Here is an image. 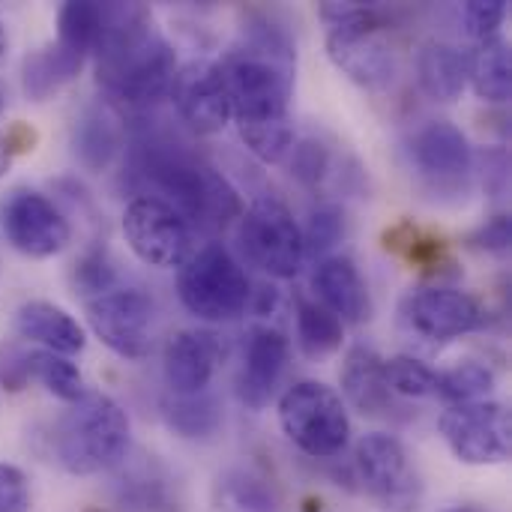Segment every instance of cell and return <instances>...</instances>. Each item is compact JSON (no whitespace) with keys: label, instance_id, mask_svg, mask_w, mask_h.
Here are the masks:
<instances>
[{"label":"cell","instance_id":"cell-1","mask_svg":"<svg viewBox=\"0 0 512 512\" xmlns=\"http://www.w3.org/2000/svg\"><path fill=\"white\" fill-rule=\"evenodd\" d=\"M231 117L252 156L267 165L288 159L294 147L291 90H294V45L282 27L267 21L246 27V42L222 63Z\"/></svg>","mask_w":512,"mask_h":512},{"label":"cell","instance_id":"cell-2","mask_svg":"<svg viewBox=\"0 0 512 512\" xmlns=\"http://www.w3.org/2000/svg\"><path fill=\"white\" fill-rule=\"evenodd\" d=\"M93 54L99 87L132 108L159 102L177 72L174 48L138 3H105V27Z\"/></svg>","mask_w":512,"mask_h":512},{"label":"cell","instance_id":"cell-3","mask_svg":"<svg viewBox=\"0 0 512 512\" xmlns=\"http://www.w3.org/2000/svg\"><path fill=\"white\" fill-rule=\"evenodd\" d=\"M51 450L57 465L72 477L102 474L126 459L129 417L111 396L87 390L57 417Z\"/></svg>","mask_w":512,"mask_h":512},{"label":"cell","instance_id":"cell-4","mask_svg":"<svg viewBox=\"0 0 512 512\" xmlns=\"http://www.w3.org/2000/svg\"><path fill=\"white\" fill-rule=\"evenodd\" d=\"M144 174L171 195V207L201 228H228L243 216L237 189L207 162L177 150H153L144 159Z\"/></svg>","mask_w":512,"mask_h":512},{"label":"cell","instance_id":"cell-5","mask_svg":"<svg viewBox=\"0 0 512 512\" xmlns=\"http://www.w3.org/2000/svg\"><path fill=\"white\" fill-rule=\"evenodd\" d=\"M327 54L333 66L366 90H384L396 78V51L384 33L378 9L357 3H327Z\"/></svg>","mask_w":512,"mask_h":512},{"label":"cell","instance_id":"cell-6","mask_svg":"<svg viewBox=\"0 0 512 512\" xmlns=\"http://www.w3.org/2000/svg\"><path fill=\"white\" fill-rule=\"evenodd\" d=\"M177 294L198 321L225 324L243 315L252 300V285L240 261L222 243H207L180 267Z\"/></svg>","mask_w":512,"mask_h":512},{"label":"cell","instance_id":"cell-7","mask_svg":"<svg viewBox=\"0 0 512 512\" xmlns=\"http://www.w3.org/2000/svg\"><path fill=\"white\" fill-rule=\"evenodd\" d=\"M285 438L312 459H336L351 441V420L342 396L321 381H297L279 399Z\"/></svg>","mask_w":512,"mask_h":512},{"label":"cell","instance_id":"cell-8","mask_svg":"<svg viewBox=\"0 0 512 512\" xmlns=\"http://www.w3.org/2000/svg\"><path fill=\"white\" fill-rule=\"evenodd\" d=\"M237 240L246 261L273 279H294L303 267V231L288 204L276 195L258 198L240 216Z\"/></svg>","mask_w":512,"mask_h":512},{"label":"cell","instance_id":"cell-9","mask_svg":"<svg viewBox=\"0 0 512 512\" xmlns=\"http://www.w3.org/2000/svg\"><path fill=\"white\" fill-rule=\"evenodd\" d=\"M354 468L363 489L387 512H417L423 507V477L399 438L387 432L360 438Z\"/></svg>","mask_w":512,"mask_h":512},{"label":"cell","instance_id":"cell-10","mask_svg":"<svg viewBox=\"0 0 512 512\" xmlns=\"http://www.w3.org/2000/svg\"><path fill=\"white\" fill-rule=\"evenodd\" d=\"M123 237L138 261L159 270H180L195 252L189 222L156 195H138L126 204Z\"/></svg>","mask_w":512,"mask_h":512},{"label":"cell","instance_id":"cell-11","mask_svg":"<svg viewBox=\"0 0 512 512\" xmlns=\"http://www.w3.org/2000/svg\"><path fill=\"white\" fill-rule=\"evenodd\" d=\"M156 303L141 288H114L87 300V324L96 339L123 360H144L153 348Z\"/></svg>","mask_w":512,"mask_h":512},{"label":"cell","instance_id":"cell-12","mask_svg":"<svg viewBox=\"0 0 512 512\" xmlns=\"http://www.w3.org/2000/svg\"><path fill=\"white\" fill-rule=\"evenodd\" d=\"M441 435L465 465H501L510 459V411L501 402L450 405L441 414Z\"/></svg>","mask_w":512,"mask_h":512},{"label":"cell","instance_id":"cell-13","mask_svg":"<svg viewBox=\"0 0 512 512\" xmlns=\"http://www.w3.org/2000/svg\"><path fill=\"white\" fill-rule=\"evenodd\" d=\"M0 228L12 249L27 258H51L72 240L60 207L36 189H12L0 201Z\"/></svg>","mask_w":512,"mask_h":512},{"label":"cell","instance_id":"cell-14","mask_svg":"<svg viewBox=\"0 0 512 512\" xmlns=\"http://www.w3.org/2000/svg\"><path fill=\"white\" fill-rule=\"evenodd\" d=\"M168 96L180 120L195 135H216L231 120V93L219 63L189 60L183 63L168 87Z\"/></svg>","mask_w":512,"mask_h":512},{"label":"cell","instance_id":"cell-15","mask_svg":"<svg viewBox=\"0 0 512 512\" xmlns=\"http://www.w3.org/2000/svg\"><path fill=\"white\" fill-rule=\"evenodd\" d=\"M405 321L429 342H453L483 330L489 324V312L474 294L462 288L432 285L414 291L405 300Z\"/></svg>","mask_w":512,"mask_h":512},{"label":"cell","instance_id":"cell-16","mask_svg":"<svg viewBox=\"0 0 512 512\" xmlns=\"http://www.w3.org/2000/svg\"><path fill=\"white\" fill-rule=\"evenodd\" d=\"M411 156H414L417 171L441 189L459 186L462 180H468V174L474 168L471 141L450 120L426 123L411 141Z\"/></svg>","mask_w":512,"mask_h":512},{"label":"cell","instance_id":"cell-17","mask_svg":"<svg viewBox=\"0 0 512 512\" xmlns=\"http://www.w3.org/2000/svg\"><path fill=\"white\" fill-rule=\"evenodd\" d=\"M288 357H291V345L282 330L255 327L249 333V342L243 351V372L237 381V396L246 408L264 411L270 405L285 375Z\"/></svg>","mask_w":512,"mask_h":512},{"label":"cell","instance_id":"cell-18","mask_svg":"<svg viewBox=\"0 0 512 512\" xmlns=\"http://www.w3.org/2000/svg\"><path fill=\"white\" fill-rule=\"evenodd\" d=\"M222 345L207 330H180L165 342L162 372L174 396H198L210 387Z\"/></svg>","mask_w":512,"mask_h":512},{"label":"cell","instance_id":"cell-19","mask_svg":"<svg viewBox=\"0 0 512 512\" xmlns=\"http://www.w3.org/2000/svg\"><path fill=\"white\" fill-rule=\"evenodd\" d=\"M312 288L324 309H330L342 324H363L372 312L369 288L348 255H327L312 273Z\"/></svg>","mask_w":512,"mask_h":512},{"label":"cell","instance_id":"cell-20","mask_svg":"<svg viewBox=\"0 0 512 512\" xmlns=\"http://www.w3.org/2000/svg\"><path fill=\"white\" fill-rule=\"evenodd\" d=\"M345 399L363 417H387L393 408V393L384 378V357L375 348L354 345L339 372Z\"/></svg>","mask_w":512,"mask_h":512},{"label":"cell","instance_id":"cell-21","mask_svg":"<svg viewBox=\"0 0 512 512\" xmlns=\"http://www.w3.org/2000/svg\"><path fill=\"white\" fill-rule=\"evenodd\" d=\"M15 330L21 339L42 345V351L63 354V357L81 354L87 345L81 324L69 312H63L60 306L45 303V300H30V303L18 306Z\"/></svg>","mask_w":512,"mask_h":512},{"label":"cell","instance_id":"cell-22","mask_svg":"<svg viewBox=\"0 0 512 512\" xmlns=\"http://www.w3.org/2000/svg\"><path fill=\"white\" fill-rule=\"evenodd\" d=\"M468 78H471V54H465L462 48L441 39H429L417 51V81L429 99L435 102L459 99Z\"/></svg>","mask_w":512,"mask_h":512},{"label":"cell","instance_id":"cell-23","mask_svg":"<svg viewBox=\"0 0 512 512\" xmlns=\"http://www.w3.org/2000/svg\"><path fill=\"white\" fill-rule=\"evenodd\" d=\"M84 66V57L72 54L69 48H63L60 42L42 45L36 51H30L21 63V87L27 93V99L33 102H45L51 93H57L63 84H69Z\"/></svg>","mask_w":512,"mask_h":512},{"label":"cell","instance_id":"cell-24","mask_svg":"<svg viewBox=\"0 0 512 512\" xmlns=\"http://www.w3.org/2000/svg\"><path fill=\"white\" fill-rule=\"evenodd\" d=\"M210 507L213 512H279V498L264 477L234 468L216 477Z\"/></svg>","mask_w":512,"mask_h":512},{"label":"cell","instance_id":"cell-25","mask_svg":"<svg viewBox=\"0 0 512 512\" xmlns=\"http://www.w3.org/2000/svg\"><path fill=\"white\" fill-rule=\"evenodd\" d=\"M120 150V129L102 108H87L72 129V153L87 171H102Z\"/></svg>","mask_w":512,"mask_h":512},{"label":"cell","instance_id":"cell-26","mask_svg":"<svg viewBox=\"0 0 512 512\" xmlns=\"http://www.w3.org/2000/svg\"><path fill=\"white\" fill-rule=\"evenodd\" d=\"M474 93L483 102H507L512 90L510 48L501 36L483 39L471 54V78Z\"/></svg>","mask_w":512,"mask_h":512},{"label":"cell","instance_id":"cell-27","mask_svg":"<svg viewBox=\"0 0 512 512\" xmlns=\"http://www.w3.org/2000/svg\"><path fill=\"white\" fill-rule=\"evenodd\" d=\"M162 417L171 432H177L186 441H210L222 426L219 405L198 393V396H171L162 402Z\"/></svg>","mask_w":512,"mask_h":512},{"label":"cell","instance_id":"cell-28","mask_svg":"<svg viewBox=\"0 0 512 512\" xmlns=\"http://www.w3.org/2000/svg\"><path fill=\"white\" fill-rule=\"evenodd\" d=\"M120 498L129 510L138 512H180L177 486L156 465H141L120 480Z\"/></svg>","mask_w":512,"mask_h":512},{"label":"cell","instance_id":"cell-29","mask_svg":"<svg viewBox=\"0 0 512 512\" xmlns=\"http://www.w3.org/2000/svg\"><path fill=\"white\" fill-rule=\"evenodd\" d=\"M345 324L315 300L297 303V342L306 357H330L342 348Z\"/></svg>","mask_w":512,"mask_h":512},{"label":"cell","instance_id":"cell-30","mask_svg":"<svg viewBox=\"0 0 512 512\" xmlns=\"http://www.w3.org/2000/svg\"><path fill=\"white\" fill-rule=\"evenodd\" d=\"M105 27V3L72 0L57 12V42L78 57L93 54Z\"/></svg>","mask_w":512,"mask_h":512},{"label":"cell","instance_id":"cell-31","mask_svg":"<svg viewBox=\"0 0 512 512\" xmlns=\"http://www.w3.org/2000/svg\"><path fill=\"white\" fill-rule=\"evenodd\" d=\"M27 378L39 381L51 396L63 399V402H78L87 393L84 375L78 372V366L63 357V354H51V351H27Z\"/></svg>","mask_w":512,"mask_h":512},{"label":"cell","instance_id":"cell-32","mask_svg":"<svg viewBox=\"0 0 512 512\" xmlns=\"http://www.w3.org/2000/svg\"><path fill=\"white\" fill-rule=\"evenodd\" d=\"M495 390V372L486 363H459L447 372H438L435 378V396L447 405H468V402H486V396Z\"/></svg>","mask_w":512,"mask_h":512},{"label":"cell","instance_id":"cell-33","mask_svg":"<svg viewBox=\"0 0 512 512\" xmlns=\"http://www.w3.org/2000/svg\"><path fill=\"white\" fill-rule=\"evenodd\" d=\"M384 378H387V387H390L393 396H402V399H426V396H435V378H438V372H432L417 357L399 354V357L384 360Z\"/></svg>","mask_w":512,"mask_h":512},{"label":"cell","instance_id":"cell-34","mask_svg":"<svg viewBox=\"0 0 512 512\" xmlns=\"http://www.w3.org/2000/svg\"><path fill=\"white\" fill-rule=\"evenodd\" d=\"M72 285H75V294H81L87 300L102 297L117 288V273H114V264H111L105 246H93L75 261Z\"/></svg>","mask_w":512,"mask_h":512},{"label":"cell","instance_id":"cell-35","mask_svg":"<svg viewBox=\"0 0 512 512\" xmlns=\"http://www.w3.org/2000/svg\"><path fill=\"white\" fill-rule=\"evenodd\" d=\"M288 168L303 186L315 189V186H321V180L330 171V150L315 138L294 141V147L288 153Z\"/></svg>","mask_w":512,"mask_h":512},{"label":"cell","instance_id":"cell-36","mask_svg":"<svg viewBox=\"0 0 512 512\" xmlns=\"http://www.w3.org/2000/svg\"><path fill=\"white\" fill-rule=\"evenodd\" d=\"M345 234V216L339 207L333 204H321L309 213V225L303 231V246L312 255H324L327 249H333Z\"/></svg>","mask_w":512,"mask_h":512},{"label":"cell","instance_id":"cell-37","mask_svg":"<svg viewBox=\"0 0 512 512\" xmlns=\"http://www.w3.org/2000/svg\"><path fill=\"white\" fill-rule=\"evenodd\" d=\"M462 18H465L468 33L483 42V39L498 36L501 24L507 18V3L504 0H471V3H465Z\"/></svg>","mask_w":512,"mask_h":512},{"label":"cell","instance_id":"cell-38","mask_svg":"<svg viewBox=\"0 0 512 512\" xmlns=\"http://www.w3.org/2000/svg\"><path fill=\"white\" fill-rule=\"evenodd\" d=\"M0 512H30V486L15 465L0 462Z\"/></svg>","mask_w":512,"mask_h":512},{"label":"cell","instance_id":"cell-39","mask_svg":"<svg viewBox=\"0 0 512 512\" xmlns=\"http://www.w3.org/2000/svg\"><path fill=\"white\" fill-rule=\"evenodd\" d=\"M512 240V228L507 216H492L486 225H480L474 234H471V243L483 252H507Z\"/></svg>","mask_w":512,"mask_h":512},{"label":"cell","instance_id":"cell-40","mask_svg":"<svg viewBox=\"0 0 512 512\" xmlns=\"http://www.w3.org/2000/svg\"><path fill=\"white\" fill-rule=\"evenodd\" d=\"M9 159H12V153H9L6 135H0V177H3V174H6V168H9Z\"/></svg>","mask_w":512,"mask_h":512},{"label":"cell","instance_id":"cell-41","mask_svg":"<svg viewBox=\"0 0 512 512\" xmlns=\"http://www.w3.org/2000/svg\"><path fill=\"white\" fill-rule=\"evenodd\" d=\"M444 512H489L486 507H477V504H459V507H450Z\"/></svg>","mask_w":512,"mask_h":512},{"label":"cell","instance_id":"cell-42","mask_svg":"<svg viewBox=\"0 0 512 512\" xmlns=\"http://www.w3.org/2000/svg\"><path fill=\"white\" fill-rule=\"evenodd\" d=\"M3 51H6V30H3V24H0V57H3Z\"/></svg>","mask_w":512,"mask_h":512},{"label":"cell","instance_id":"cell-43","mask_svg":"<svg viewBox=\"0 0 512 512\" xmlns=\"http://www.w3.org/2000/svg\"><path fill=\"white\" fill-rule=\"evenodd\" d=\"M3 108H6V93H3V87H0V114H3Z\"/></svg>","mask_w":512,"mask_h":512}]
</instances>
